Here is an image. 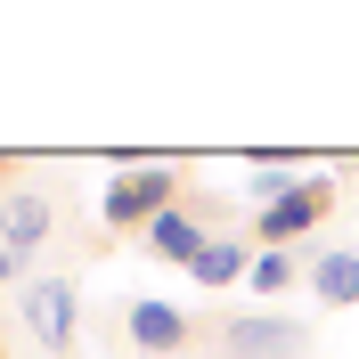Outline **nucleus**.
Here are the masks:
<instances>
[{"mask_svg":"<svg viewBox=\"0 0 359 359\" xmlns=\"http://www.w3.org/2000/svg\"><path fill=\"white\" fill-rule=\"evenodd\" d=\"M41 237H49V196L8 188V204H0V245H8V253H33Z\"/></svg>","mask_w":359,"mask_h":359,"instance_id":"5","label":"nucleus"},{"mask_svg":"<svg viewBox=\"0 0 359 359\" xmlns=\"http://www.w3.org/2000/svg\"><path fill=\"white\" fill-rule=\"evenodd\" d=\"M253 262H262L253 245H237V237H212V245H204L188 269H196V286H237V278H253Z\"/></svg>","mask_w":359,"mask_h":359,"instance_id":"7","label":"nucleus"},{"mask_svg":"<svg viewBox=\"0 0 359 359\" xmlns=\"http://www.w3.org/2000/svg\"><path fill=\"white\" fill-rule=\"evenodd\" d=\"M245 286H262V294H286V286H294V253H262Z\"/></svg>","mask_w":359,"mask_h":359,"instance_id":"10","label":"nucleus"},{"mask_svg":"<svg viewBox=\"0 0 359 359\" xmlns=\"http://www.w3.org/2000/svg\"><path fill=\"white\" fill-rule=\"evenodd\" d=\"M172 204H180L172 163H123V172H114V188L98 196V212H107V229H139V237H147Z\"/></svg>","mask_w":359,"mask_h":359,"instance_id":"2","label":"nucleus"},{"mask_svg":"<svg viewBox=\"0 0 359 359\" xmlns=\"http://www.w3.org/2000/svg\"><path fill=\"white\" fill-rule=\"evenodd\" d=\"M74 318H82L74 278H33V286H25V327H33L41 351H74Z\"/></svg>","mask_w":359,"mask_h":359,"instance_id":"4","label":"nucleus"},{"mask_svg":"<svg viewBox=\"0 0 359 359\" xmlns=\"http://www.w3.org/2000/svg\"><path fill=\"white\" fill-rule=\"evenodd\" d=\"M204 245H212V237H204V221L188 212V204H172V212L147 229V253H163V262H196Z\"/></svg>","mask_w":359,"mask_h":359,"instance_id":"6","label":"nucleus"},{"mask_svg":"<svg viewBox=\"0 0 359 359\" xmlns=\"http://www.w3.org/2000/svg\"><path fill=\"white\" fill-rule=\"evenodd\" d=\"M253 172H262V212H253V237H262V253L294 245V237H311L318 212L335 204V180H318V172H311V180H294L278 147H253Z\"/></svg>","mask_w":359,"mask_h":359,"instance_id":"1","label":"nucleus"},{"mask_svg":"<svg viewBox=\"0 0 359 359\" xmlns=\"http://www.w3.org/2000/svg\"><path fill=\"white\" fill-rule=\"evenodd\" d=\"M311 286L327 302H359V253H318L311 262Z\"/></svg>","mask_w":359,"mask_h":359,"instance_id":"9","label":"nucleus"},{"mask_svg":"<svg viewBox=\"0 0 359 359\" xmlns=\"http://www.w3.org/2000/svg\"><path fill=\"white\" fill-rule=\"evenodd\" d=\"M131 343L139 351H180V343H188V318H180L172 302H131Z\"/></svg>","mask_w":359,"mask_h":359,"instance_id":"8","label":"nucleus"},{"mask_svg":"<svg viewBox=\"0 0 359 359\" xmlns=\"http://www.w3.org/2000/svg\"><path fill=\"white\" fill-rule=\"evenodd\" d=\"M17 269H25V253H8V245H0V278H17Z\"/></svg>","mask_w":359,"mask_h":359,"instance_id":"11","label":"nucleus"},{"mask_svg":"<svg viewBox=\"0 0 359 359\" xmlns=\"http://www.w3.org/2000/svg\"><path fill=\"white\" fill-rule=\"evenodd\" d=\"M311 351V327L302 318H229L221 327V359H302Z\"/></svg>","mask_w":359,"mask_h":359,"instance_id":"3","label":"nucleus"}]
</instances>
